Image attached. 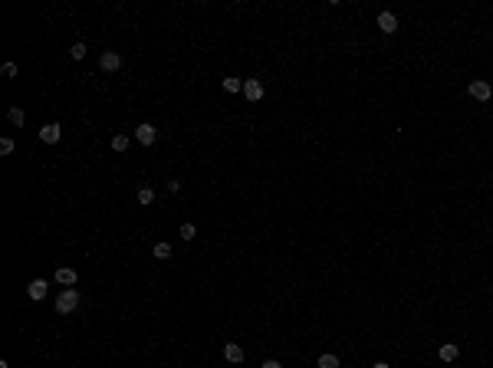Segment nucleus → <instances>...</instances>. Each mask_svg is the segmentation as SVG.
<instances>
[{
  "instance_id": "11",
  "label": "nucleus",
  "mask_w": 493,
  "mask_h": 368,
  "mask_svg": "<svg viewBox=\"0 0 493 368\" xmlns=\"http://www.w3.org/2000/svg\"><path fill=\"white\" fill-rule=\"evenodd\" d=\"M220 86H224V92H244V79H237V76H227V79H220Z\"/></svg>"
},
{
  "instance_id": "15",
  "label": "nucleus",
  "mask_w": 493,
  "mask_h": 368,
  "mask_svg": "<svg viewBox=\"0 0 493 368\" xmlns=\"http://www.w3.org/2000/svg\"><path fill=\"white\" fill-rule=\"evenodd\" d=\"M7 119H10L13 125H23V122H26V115H23V109H17V106H13L10 112H7Z\"/></svg>"
},
{
  "instance_id": "2",
  "label": "nucleus",
  "mask_w": 493,
  "mask_h": 368,
  "mask_svg": "<svg viewBox=\"0 0 493 368\" xmlns=\"http://www.w3.org/2000/svg\"><path fill=\"white\" fill-rule=\"evenodd\" d=\"M467 92H470V99H477V102H487V99H493V86H490L487 79H474V82H470V89H467Z\"/></svg>"
},
{
  "instance_id": "24",
  "label": "nucleus",
  "mask_w": 493,
  "mask_h": 368,
  "mask_svg": "<svg viewBox=\"0 0 493 368\" xmlns=\"http://www.w3.org/2000/svg\"><path fill=\"white\" fill-rule=\"evenodd\" d=\"M372 368H388V362H375V365H372Z\"/></svg>"
},
{
  "instance_id": "3",
  "label": "nucleus",
  "mask_w": 493,
  "mask_h": 368,
  "mask_svg": "<svg viewBox=\"0 0 493 368\" xmlns=\"http://www.w3.org/2000/svg\"><path fill=\"white\" fill-rule=\"evenodd\" d=\"M135 142H138V145H155V142H158V128H155L151 122H142V125L135 128Z\"/></svg>"
},
{
  "instance_id": "12",
  "label": "nucleus",
  "mask_w": 493,
  "mask_h": 368,
  "mask_svg": "<svg viewBox=\"0 0 493 368\" xmlns=\"http://www.w3.org/2000/svg\"><path fill=\"white\" fill-rule=\"evenodd\" d=\"M457 355H461V349H457L454 342H444L441 345V362H457Z\"/></svg>"
},
{
  "instance_id": "10",
  "label": "nucleus",
  "mask_w": 493,
  "mask_h": 368,
  "mask_svg": "<svg viewBox=\"0 0 493 368\" xmlns=\"http://www.w3.org/2000/svg\"><path fill=\"white\" fill-rule=\"evenodd\" d=\"M26 296H30V299H46V280H33L30 286H26Z\"/></svg>"
},
{
  "instance_id": "18",
  "label": "nucleus",
  "mask_w": 493,
  "mask_h": 368,
  "mask_svg": "<svg viewBox=\"0 0 493 368\" xmlns=\"http://www.w3.org/2000/svg\"><path fill=\"white\" fill-rule=\"evenodd\" d=\"M198 237V227L194 224H181V240H194Z\"/></svg>"
},
{
  "instance_id": "8",
  "label": "nucleus",
  "mask_w": 493,
  "mask_h": 368,
  "mask_svg": "<svg viewBox=\"0 0 493 368\" xmlns=\"http://www.w3.org/2000/svg\"><path fill=\"white\" fill-rule=\"evenodd\" d=\"M378 30L381 33H395V30H398V17H395V13H378Z\"/></svg>"
},
{
  "instance_id": "1",
  "label": "nucleus",
  "mask_w": 493,
  "mask_h": 368,
  "mask_svg": "<svg viewBox=\"0 0 493 368\" xmlns=\"http://www.w3.org/2000/svg\"><path fill=\"white\" fill-rule=\"evenodd\" d=\"M76 309H79V289L66 286V289L56 296V312H62V316H73Z\"/></svg>"
},
{
  "instance_id": "20",
  "label": "nucleus",
  "mask_w": 493,
  "mask_h": 368,
  "mask_svg": "<svg viewBox=\"0 0 493 368\" xmlns=\"http://www.w3.org/2000/svg\"><path fill=\"white\" fill-rule=\"evenodd\" d=\"M0 73H4L7 79H13V76H17V62H4V69H0Z\"/></svg>"
},
{
  "instance_id": "13",
  "label": "nucleus",
  "mask_w": 493,
  "mask_h": 368,
  "mask_svg": "<svg viewBox=\"0 0 493 368\" xmlns=\"http://www.w3.org/2000/svg\"><path fill=\"white\" fill-rule=\"evenodd\" d=\"M151 253H155V260H171V253H175V250H171V244H165V240H161V244L151 247Z\"/></svg>"
},
{
  "instance_id": "22",
  "label": "nucleus",
  "mask_w": 493,
  "mask_h": 368,
  "mask_svg": "<svg viewBox=\"0 0 493 368\" xmlns=\"http://www.w3.org/2000/svg\"><path fill=\"white\" fill-rule=\"evenodd\" d=\"M165 187H168V194H178V191H181V184H178V178H171V181L165 184Z\"/></svg>"
},
{
  "instance_id": "5",
  "label": "nucleus",
  "mask_w": 493,
  "mask_h": 368,
  "mask_svg": "<svg viewBox=\"0 0 493 368\" xmlns=\"http://www.w3.org/2000/svg\"><path fill=\"white\" fill-rule=\"evenodd\" d=\"M244 95H247V102H260L267 95V89H263L260 79H244Z\"/></svg>"
},
{
  "instance_id": "23",
  "label": "nucleus",
  "mask_w": 493,
  "mask_h": 368,
  "mask_svg": "<svg viewBox=\"0 0 493 368\" xmlns=\"http://www.w3.org/2000/svg\"><path fill=\"white\" fill-rule=\"evenodd\" d=\"M263 368H283V365L276 362V358H270V362H263Z\"/></svg>"
},
{
  "instance_id": "19",
  "label": "nucleus",
  "mask_w": 493,
  "mask_h": 368,
  "mask_svg": "<svg viewBox=\"0 0 493 368\" xmlns=\"http://www.w3.org/2000/svg\"><path fill=\"white\" fill-rule=\"evenodd\" d=\"M319 368H339L336 355H319Z\"/></svg>"
},
{
  "instance_id": "21",
  "label": "nucleus",
  "mask_w": 493,
  "mask_h": 368,
  "mask_svg": "<svg viewBox=\"0 0 493 368\" xmlns=\"http://www.w3.org/2000/svg\"><path fill=\"white\" fill-rule=\"evenodd\" d=\"M13 151V138H0V155H10Z\"/></svg>"
},
{
  "instance_id": "16",
  "label": "nucleus",
  "mask_w": 493,
  "mask_h": 368,
  "mask_svg": "<svg viewBox=\"0 0 493 368\" xmlns=\"http://www.w3.org/2000/svg\"><path fill=\"white\" fill-rule=\"evenodd\" d=\"M86 53H89V50H86V43H73V50H69V56H73L76 62H79V59H86Z\"/></svg>"
},
{
  "instance_id": "9",
  "label": "nucleus",
  "mask_w": 493,
  "mask_h": 368,
  "mask_svg": "<svg viewBox=\"0 0 493 368\" xmlns=\"http://www.w3.org/2000/svg\"><path fill=\"white\" fill-rule=\"evenodd\" d=\"M224 358H227L231 365H240V362H244V349H240L237 342H227V345H224Z\"/></svg>"
},
{
  "instance_id": "4",
  "label": "nucleus",
  "mask_w": 493,
  "mask_h": 368,
  "mask_svg": "<svg viewBox=\"0 0 493 368\" xmlns=\"http://www.w3.org/2000/svg\"><path fill=\"white\" fill-rule=\"evenodd\" d=\"M99 69H102V73H115V69H122V56L115 50H106L99 56Z\"/></svg>"
},
{
  "instance_id": "6",
  "label": "nucleus",
  "mask_w": 493,
  "mask_h": 368,
  "mask_svg": "<svg viewBox=\"0 0 493 368\" xmlns=\"http://www.w3.org/2000/svg\"><path fill=\"white\" fill-rule=\"evenodd\" d=\"M59 135H62V125L59 122H50V125H43V128H40V142H43V145H56Z\"/></svg>"
},
{
  "instance_id": "14",
  "label": "nucleus",
  "mask_w": 493,
  "mask_h": 368,
  "mask_svg": "<svg viewBox=\"0 0 493 368\" xmlns=\"http://www.w3.org/2000/svg\"><path fill=\"white\" fill-rule=\"evenodd\" d=\"M138 204H142V207L155 204V191H151V187H138Z\"/></svg>"
},
{
  "instance_id": "7",
  "label": "nucleus",
  "mask_w": 493,
  "mask_h": 368,
  "mask_svg": "<svg viewBox=\"0 0 493 368\" xmlns=\"http://www.w3.org/2000/svg\"><path fill=\"white\" fill-rule=\"evenodd\" d=\"M76 280H79V273H76L73 266H59L56 270V283H59V286H76Z\"/></svg>"
},
{
  "instance_id": "17",
  "label": "nucleus",
  "mask_w": 493,
  "mask_h": 368,
  "mask_svg": "<svg viewBox=\"0 0 493 368\" xmlns=\"http://www.w3.org/2000/svg\"><path fill=\"white\" fill-rule=\"evenodd\" d=\"M112 148L115 151H128V135H115L112 138Z\"/></svg>"
}]
</instances>
